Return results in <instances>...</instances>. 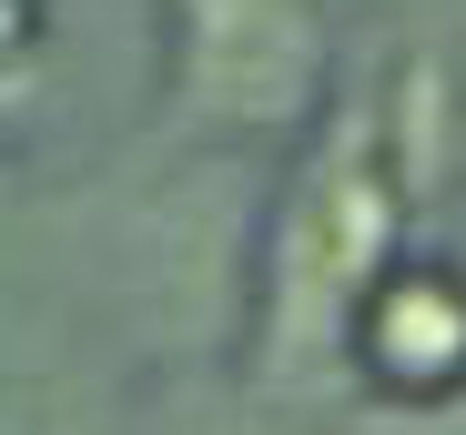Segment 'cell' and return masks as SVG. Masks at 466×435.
<instances>
[{
  "label": "cell",
  "instance_id": "obj_1",
  "mask_svg": "<svg viewBox=\"0 0 466 435\" xmlns=\"http://www.w3.org/2000/svg\"><path fill=\"white\" fill-rule=\"evenodd\" d=\"M183 82L223 122H294L315 92L304 0H183Z\"/></svg>",
  "mask_w": 466,
  "mask_h": 435
},
{
  "label": "cell",
  "instance_id": "obj_2",
  "mask_svg": "<svg viewBox=\"0 0 466 435\" xmlns=\"http://www.w3.org/2000/svg\"><path fill=\"white\" fill-rule=\"evenodd\" d=\"M375 253H385V203L355 173V153H335L315 183H304V233H294V263H284V294H304V324H315V334L375 273Z\"/></svg>",
  "mask_w": 466,
  "mask_h": 435
}]
</instances>
